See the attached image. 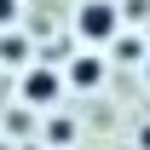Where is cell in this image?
I'll return each instance as SVG.
<instances>
[{
    "instance_id": "cell-1",
    "label": "cell",
    "mask_w": 150,
    "mask_h": 150,
    "mask_svg": "<svg viewBox=\"0 0 150 150\" xmlns=\"http://www.w3.org/2000/svg\"><path fill=\"white\" fill-rule=\"evenodd\" d=\"M75 35L87 40V46L115 40V35H121V12H115V0H81V12H75Z\"/></svg>"
},
{
    "instance_id": "cell-2",
    "label": "cell",
    "mask_w": 150,
    "mask_h": 150,
    "mask_svg": "<svg viewBox=\"0 0 150 150\" xmlns=\"http://www.w3.org/2000/svg\"><path fill=\"white\" fill-rule=\"evenodd\" d=\"M18 98H23V104H35V110H52L58 98H64V75H58V69H46V64H29V69H23Z\"/></svg>"
},
{
    "instance_id": "cell-3",
    "label": "cell",
    "mask_w": 150,
    "mask_h": 150,
    "mask_svg": "<svg viewBox=\"0 0 150 150\" xmlns=\"http://www.w3.org/2000/svg\"><path fill=\"white\" fill-rule=\"evenodd\" d=\"M64 87H75V93H98V87H104V58H75L69 69H64Z\"/></svg>"
},
{
    "instance_id": "cell-4",
    "label": "cell",
    "mask_w": 150,
    "mask_h": 150,
    "mask_svg": "<svg viewBox=\"0 0 150 150\" xmlns=\"http://www.w3.org/2000/svg\"><path fill=\"white\" fill-rule=\"evenodd\" d=\"M0 58H6V64H23V58H29V46H23L18 35H6V40H0Z\"/></svg>"
},
{
    "instance_id": "cell-5",
    "label": "cell",
    "mask_w": 150,
    "mask_h": 150,
    "mask_svg": "<svg viewBox=\"0 0 150 150\" xmlns=\"http://www.w3.org/2000/svg\"><path fill=\"white\" fill-rule=\"evenodd\" d=\"M69 127H75V121H64V115H52V133H46V139H52V144H69V139H75Z\"/></svg>"
},
{
    "instance_id": "cell-6",
    "label": "cell",
    "mask_w": 150,
    "mask_h": 150,
    "mask_svg": "<svg viewBox=\"0 0 150 150\" xmlns=\"http://www.w3.org/2000/svg\"><path fill=\"white\" fill-rule=\"evenodd\" d=\"M18 18V0H0V23H12Z\"/></svg>"
},
{
    "instance_id": "cell-7",
    "label": "cell",
    "mask_w": 150,
    "mask_h": 150,
    "mask_svg": "<svg viewBox=\"0 0 150 150\" xmlns=\"http://www.w3.org/2000/svg\"><path fill=\"white\" fill-rule=\"evenodd\" d=\"M139 150H150V121H144V127H139Z\"/></svg>"
},
{
    "instance_id": "cell-8",
    "label": "cell",
    "mask_w": 150,
    "mask_h": 150,
    "mask_svg": "<svg viewBox=\"0 0 150 150\" xmlns=\"http://www.w3.org/2000/svg\"><path fill=\"white\" fill-rule=\"evenodd\" d=\"M144 81H150V64H144Z\"/></svg>"
}]
</instances>
